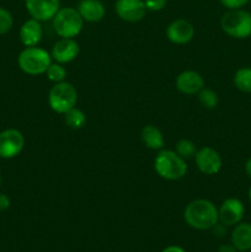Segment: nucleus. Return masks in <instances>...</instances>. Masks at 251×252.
I'll return each instance as SVG.
<instances>
[{
  "mask_svg": "<svg viewBox=\"0 0 251 252\" xmlns=\"http://www.w3.org/2000/svg\"><path fill=\"white\" fill-rule=\"evenodd\" d=\"M0 186H1V175H0Z\"/></svg>",
  "mask_w": 251,
  "mask_h": 252,
  "instance_id": "obj_32",
  "label": "nucleus"
},
{
  "mask_svg": "<svg viewBox=\"0 0 251 252\" xmlns=\"http://www.w3.org/2000/svg\"><path fill=\"white\" fill-rule=\"evenodd\" d=\"M166 36L175 44L188 43L194 36V27L187 20H175L167 26Z\"/></svg>",
  "mask_w": 251,
  "mask_h": 252,
  "instance_id": "obj_12",
  "label": "nucleus"
},
{
  "mask_svg": "<svg viewBox=\"0 0 251 252\" xmlns=\"http://www.w3.org/2000/svg\"><path fill=\"white\" fill-rule=\"evenodd\" d=\"M194 161H196L199 171L206 175L218 174L223 165L219 153L209 147H204L197 150L196 155H194Z\"/></svg>",
  "mask_w": 251,
  "mask_h": 252,
  "instance_id": "obj_8",
  "label": "nucleus"
},
{
  "mask_svg": "<svg viewBox=\"0 0 251 252\" xmlns=\"http://www.w3.org/2000/svg\"><path fill=\"white\" fill-rule=\"evenodd\" d=\"M78 102L76 89L70 83L62 81L57 83L48 94V103L52 110L57 113H65Z\"/></svg>",
  "mask_w": 251,
  "mask_h": 252,
  "instance_id": "obj_6",
  "label": "nucleus"
},
{
  "mask_svg": "<svg viewBox=\"0 0 251 252\" xmlns=\"http://www.w3.org/2000/svg\"><path fill=\"white\" fill-rule=\"evenodd\" d=\"M64 115H65V117H64L65 123L69 127L73 128V129H80V128H83L85 126L86 115L83 111L79 110V108L73 107L68 112L64 113Z\"/></svg>",
  "mask_w": 251,
  "mask_h": 252,
  "instance_id": "obj_20",
  "label": "nucleus"
},
{
  "mask_svg": "<svg viewBox=\"0 0 251 252\" xmlns=\"http://www.w3.org/2000/svg\"><path fill=\"white\" fill-rule=\"evenodd\" d=\"M10 207V198L4 193H0V212L6 211Z\"/></svg>",
  "mask_w": 251,
  "mask_h": 252,
  "instance_id": "obj_27",
  "label": "nucleus"
},
{
  "mask_svg": "<svg viewBox=\"0 0 251 252\" xmlns=\"http://www.w3.org/2000/svg\"><path fill=\"white\" fill-rule=\"evenodd\" d=\"M249 198H250V202H251V187L250 189H249Z\"/></svg>",
  "mask_w": 251,
  "mask_h": 252,
  "instance_id": "obj_31",
  "label": "nucleus"
},
{
  "mask_svg": "<svg viewBox=\"0 0 251 252\" xmlns=\"http://www.w3.org/2000/svg\"><path fill=\"white\" fill-rule=\"evenodd\" d=\"M25 138L17 129H5L0 133V158L12 159L22 152Z\"/></svg>",
  "mask_w": 251,
  "mask_h": 252,
  "instance_id": "obj_7",
  "label": "nucleus"
},
{
  "mask_svg": "<svg viewBox=\"0 0 251 252\" xmlns=\"http://www.w3.org/2000/svg\"><path fill=\"white\" fill-rule=\"evenodd\" d=\"M234 84L243 93L251 94V68H240L236 70Z\"/></svg>",
  "mask_w": 251,
  "mask_h": 252,
  "instance_id": "obj_19",
  "label": "nucleus"
},
{
  "mask_svg": "<svg viewBox=\"0 0 251 252\" xmlns=\"http://www.w3.org/2000/svg\"><path fill=\"white\" fill-rule=\"evenodd\" d=\"M79 44L73 38H62L54 43L51 57L57 63H70L78 57Z\"/></svg>",
  "mask_w": 251,
  "mask_h": 252,
  "instance_id": "obj_13",
  "label": "nucleus"
},
{
  "mask_svg": "<svg viewBox=\"0 0 251 252\" xmlns=\"http://www.w3.org/2000/svg\"><path fill=\"white\" fill-rule=\"evenodd\" d=\"M244 252H250V251H244Z\"/></svg>",
  "mask_w": 251,
  "mask_h": 252,
  "instance_id": "obj_33",
  "label": "nucleus"
},
{
  "mask_svg": "<svg viewBox=\"0 0 251 252\" xmlns=\"http://www.w3.org/2000/svg\"><path fill=\"white\" fill-rule=\"evenodd\" d=\"M220 27L233 38H248L251 36V14L243 9L229 10L221 16Z\"/></svg>",
  "mask_w": 251,
  "mask_h": 252,
  "instance_id": "obj_3",
  "label": "nucleus"
},
{
  "mask_svg": "<svg viewBox=\"0 0 251 252\" xmlns=\"http://www.w3.org/2000/svg\"><path fill=\"white\" fill-rule=\"evenodd\" d=\"M221 2V5L225 7H228L229 10L234 9H241L243 6H245L249 2V0H219Z\"/></svg>",
  "mask_w": 251,
  "mask_h": 252,
  "instance_id": "obj_26",
  "label": "nucleus"
},
{
  "mask_svg": "<svg viewBox=\"0 0 251 252\" xmlns=\"http://www.w3.org/2000/svg\"><path fill=\"white\" fill-rule=\"evenodd\" d=\"M17 63L24 73L30 75L44 74L52 64V57L44 49L38 47H26L17 57Z\"/></svg>",
  "mask_w": 251,
  "mask_h": 252,
  "instance_id": "obj_4",
  "label": "nucleus"
},
{
  "mask_svg": "<svg viewBox=\"0 0 251 252\" xmlns=\"http://www.w3.org/2000/svg\"><path fill=\"white\" fill-rule=\"evenodd\" d=\"M196 145L189 139H181L176 143V153L182 159H191L196 155Z\"/></svg>",
  "mask_w": 251,
  "mask_h": 252,
  "instance_id": "obj_22",
  "label": "nucleus"
},
{
  "mask_svg": "<svg viewBox=\"0 0 251 252\" xmlns=\"http://www.w3.org/2000/svg\"><path fill=\"white\" fill-rule=\"evenodd\" d=\"M43 30L38 20L30 19L20 29V39L26 47H34L41 42Z\"/></svg>",
  "mask_w": 251,
  "mask_h": 252,
  "instance_id": "obj_15",
  "label": "nucleus"
},
{
  "mask_svg": "<svg viewBox=\"0 0 251 252\" xmlns=\"http://www.w3.org/2000/svg\"><path fill=\"white\" fill-rule=\"evenodd\" d=\"M245 214V207L238 198H228L218 209V218L225 226H235L240 223Z\"/></svg>",
  "mask_w": 251,
  "mask_h": 252,
  "instance_id": "obj_9",
  "label": "nucleus"
},
{
  "mask_svg": "<svg viewBox=\"0 0 251 252\" xmlns=\"http://www.w3.org/2000/svg\"><path fill=\"white\" fill-rule=\"evenodd\" d=\"M78 11L88 22H98L105 16V6L100 0H81L78 5Z\"/></svg>",
  "mask_w": 251,
  "mask_h": 252,
  "instance_id": "obj_16",
  "label": "nucleus"
},
{
  "mask_svg": "<svg viewBox=\"0 0 251 252\" xmlns=\"http://www.w3.org/2000/svg\"><path fill=\"white\" fill-rule=\"evenodd\" d=\"M140 137H142V140L145 144V147L149 148V149L160 150L164 147V137H162L161 130L157 127H155V126H145L142 129Z\"/></svg>",
  "mask_w": 251,
  "mask_h": 252,
  "instance_id": "obj_18",
  "label": "nucleus"
},
{
  "mask_svg": "<svg viewBox=\"0 0 251 252\" xmlns=\"http://www.w3.org/2000/svg\"><path fill=\"white\" fill-rule=\"evenodd\" d=\"M176 88L186 95L198 94L204 88V80L201 74L194 70H185L176 78Z\"/></svg>",
  "mask_w": 251,
  "mask_h": 252,
  "instance_id": "obj_14",
  "label": "nucleus"
},
{
  "mask_svg": "<svg viewBox=\"0 0 251 252\" xmlns=\"http://www.w3.org/2000/svg\"><path fill=\"white\" fill-rule=\"evenodd\" d=\"M47 78L53 83H62L66 78V70L61 63H52L46 71Z\"/></svg>",
  "mask_w": 251,
  "mask_h": 252,
  "instance_id": "obj_23",
  "label": "nucleus"
},
{
  "mask_svg": "<svg viewBox=\"0 0 251 252\" xmlns=\"http://www.w3.org/2000/svg\"><path fill=\"white\" fill-rule=\"evenodd\" d=\"M231 244L239 252L251 250V224L239 223L231 231Z\"/></svg>",
  "mask_w": 251,
  "mask_h": 252,
  "instance_id": "obj_17",
  "label": "nucleus"
},
{
  "mask_svg": "<svg viewBox=\"0 0 251 252\" xmlns=\"http://www.w3.org/2000/svg\"><path fill=\"white\" fill-rule=\"evenodd\" d=\"M185 220L196 230H208L219 221L218 209L208 199H194L185 209Z\"/></svg>",
  "mask_w": 251,
  "mask_h": 252,
  "instance_id": "obj_1",
  "label": "nucleus"
},
{
  "mask_svg": "<svg viewBox=\"0 0 251 252\" xmlns=\"http://www.w3.org/2000/svg\"><path fill=\"white\" fill-rule=\"evenodd\" d=\"M245 172L248 174L249 177H251V158L246 161L245 164Z\"/></svg>",
  "mask_w": 251,
  "mask_h": 252,
  "instance_id": "obj_30",
  "label": "nucleus"
},
{
  "mask_svg": "<svg viewBox=\"0 0 251 252\" xmlns=\"http://www.w3.org/2000/svg\"><path fill=\"white\" fill-rule=\"evenodd\" d=\"M167 0H144V4L147 10L150 11H160L166 6Z\"/></svg>",
  "mask_w": 251,
  "mask_h": 252,
  "instance_id": "obj_25",
  "label": "nucleus"
},
{
  "mask_svg": "<svg viewBox=\"0 0 251 252\" xmlns=\"http://www.w3.org/2000/svg\"><path fill=\"white\" fill-rule=\"evenodd\" d=\"M198 101L204 108H208V110H212V108H216L217 105L219 102L218 95H217L216 91L211 90V89H202L198 93Z\"/></svg>",
  "mask_w": 251,
  "mask_h": 252,
  "instance_id": "obj_21",
  "label": "nucleus"
},
{
  "mask_svg": "<svg viewBox=\"0 0 251 252\" xmlns=\"http://www.w3.org/2000/svg\"><path fill=\"white\" fill-rule=\"evenodd\" d=\"M154 169L160 177L170 181L180 180L187 174V165L176 152L161 150L157 155L154 161Z\"/></svg>",
  "mask_w": 251,
  "mask_h": 252,
  "instance_id": "obj_2",
  "label": "nucleus"
},
{
  "mask_svg": "<svg viewBox=\"0 0 251 252\" xmlns=\"http://www.w3.org/2000/svg\"><path fill=\"white\" fill-rule=\"evenodd\" d=\"M161 252H186L182 248L176 245H172V246H167L166 249H164Z\"/></svg>",
  "mask_w": 251,
  "mask_h": 252,
  "instance_id": "obj_29",
  "label": "nucleus"
},
{
  "mask_svg": "<svg viewBox=\"0 0 251 252\" xmlns=\"http://www.w3.org/2000/svg\"><path fill=\"white\" fill-rule=\"evenodd\" d=\"M84 26V19L79 14L78 9L63 7L59 9L53 17L54 31L62 38H74L81 32Z\"/></svg>",
  "mask_w": 251,
  "mask_h": 252,
  "instance_id": "obj_5",
  "label": "nucleus"
},
{
  "mask_svg": "<svg viewBox=\"0 0 251 252\" xmlns=\"http://www.w3.org/2000/svg\"><path fill=\"white\" fill-rule=\"evenodd\" d=\"M218 252H238V250L233 244H224V245L219 246Z\"/></svg>",
  "mask_w": 251,
  "mask_h": 252,
  "instance_id": "obj_28",
  "label": "nucleus"
},
{
  "mask_svg": "<svg viewBox=\"0 0 251 252\" xmlns=\"http://www.w3.org/2000/svg\"><path fill=\"white\" fill-rule=\"evenodd\" d=\"M115 11L123 21L138 22L145 16L147 6L144 0H117Z\"/></svg>",
  "mask_w": 251,
  "mask_h": 252,
  "instance_id": "obj_10",
  "label": "nucleus"
},
{
  "mask_svg": "<svg viewBox=\"0 0 251 252\" xmlns=\"http://www.w3.org/2000/svg\"><path fill=\"white\" fill-rule=\"evenodd\" d=\"M25 6L32 19L38 21L53 19L61 9L59 0H25Z\"/></svg>",
  "mask_w": 251,
  "mask_h": 252,
  "instance_id": "obj_11",
  "label": "nucleus"
},
{
  "mask_svg": "<svg viewBox=\"0 0 251 252\" xmlns=\"http://www.w3.org/2000/svg\"><path fill=\"white\" fill-rule=\"evenodd\" d=\"M14 19L12 15L4 7H0V36L7 33L11 30Z\"/></svg>",
  "mask_w": 251,
  "mask_h": 252,
  "instance_id": "obj_24",
  "label": "nucleus"
}]
</instances>
